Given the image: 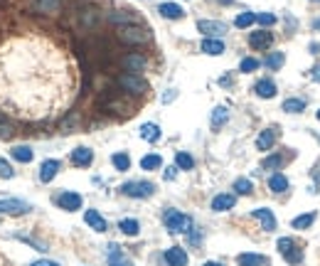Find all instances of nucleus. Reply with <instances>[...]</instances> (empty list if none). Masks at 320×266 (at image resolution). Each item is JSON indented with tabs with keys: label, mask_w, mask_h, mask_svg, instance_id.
<instances>
[{
	"label": "nucleus",
	"mask_w": 320,
	"mask_h": 266,
	"mask_svg": "<svg viewBox=\"0 0 320 266\" xmlns=\"http://www.w3.org/2000/svg\"><path fill=\"white\" fill-rule=\"evenodd\" d=\"M71 91L69 65L45 40H12L0 47V106L17 119L52 116Z\"/></svg>",
	"instance_id": "f257e3e1"
},
{
	"label": "nucleus",
	"mask_w": 320,
	"mask_h": 266,
	"mask_svg": "<svg viewBox=\"0 0 320 266\" xmlns=\"http://www.w3.org/2000/svg\"><path fill=\"white\" fill-rule=\"evenodd\" d=\"M163 219H165V227H168L170 232H175V234H180V232H190L192 229V219L188 217V214L178 212V209H168Z\"/></svg>",
	"instance_id": "f03ea898"
},
{
	"label": "nucleus",
	"mask_w": 320,
	"mask_h": 266,
	"mask_svg": "<svg viewBox=\"0 0 320 266\" xmlns=\"http://www.w3.org/2000/svg\"><path fill=\"white\" fill-rule=\"evenodd\" d=\"M119 40L126 42V45H145L150 40L148 30L143 27H133V25H126V27H119Z\"/></svg>",
	"instance_id": "7ed1b4c3"
},
{
	"label": "nucleus",
	"mask_w": 320,
	"mask_h": 266,
	"mask_svg": "<svg viewBox=\"0 0 320 266\" xmlns=\"http://www.w3.org/2000/svg\"><path fill=\"white\" fill-rule=\"evenodd\" d=\"M278 252H281V257H283L288 264L298 266L303 262V252H301V249L296 247V242L288 239V237H281V239H278Z\"/></svg>",
	"instance_id": "20e7f679"
},
{
	"label": "nucleus",
	"mask_w": 320,
	"mask_h": 266,
	"mask_svg": "<svg viewBox=\"0 0 320 266\" xmlns=\"http://www.w3.org/2000/svg\"><path fill=\"white\" fill-rule=\"evenodd\" d=\"M116 81H119V86H121L124 91H128V94H145V91H148V81L140 79L138 74H121Z\"/></svg>",
	"instance_id": "39448f33"
},
{
	"label": "nucleus",
	"mask_w": 320,
	"mask_h": 266,
	"mask_svg": "<svg viewBox=\"0 0 320 266\" xmlns=\"http://www.w3.org/2000/svg\"><path fill=\"white\" fill-rule=\"evenodd\" d=\"M121 190H124V195H128V198H150L155 193V185L153 183H145V180H133V183H126Z\"/></svg>",
	"instance_id": "423d86ee"
},
{
	"label": "nucleus",
	"mask_w": 320,
	"mask_h": 266,
	"mask_svg": "<svg viewBox=\"0 0 320 266\" xmlns=\"http://www.w3.org/2000/svg\"><path fill=\"white\" fill-rule=\"evenodd\" d=\"M30 212V204L22 200H0V214H25Z\"/></svg>",
	"instance_id": "0eeeda50"
},
{
	"label": "nucleus",
	"mask_w": 320,
	"mask_h": 266,
	"mask_svg": "<svg viewBox=\"0 0 320 266\" xmlns=\"http://www.w3.org/2000/svg\"><path fill=\"white\" fill-rule=\"evenodd\" d=\"M197 30L204 32V35H209V37H217V35H224L227 32V25L219 22V20H199L197 22Z\"/></svg>",
	"instance_id": "6e6552de"
},
{
	"label": "nucleus",
	"mask_w": 320,
	"mask_h": 266,
	"mask_svg": "<svg viewBox=\"0 0 320 266\" xmlns=\"http://www.w3.org/2000/svg\"><path fill=\"white\" fill-rule=\"evenodd\" d=\"M271 42H273V35L268 30H258V32L249 35V45L254 50H266V47H271Z\"/></svg>",
	"instance_id": "1a4fd4ad"
},
{
	"label": "nucleus",
	"mask_w": 320,
	"mask_h": 266,
	"mask_svg": "<svg viewBox=\"0 0 320 266\" xmlns=\"http://www.w3.org/2000/svg\"><path fill=\"white\" fill-rule=\"evenodd\" d=\"M57 204L66 209V212H74V209H79L81 207V198L76 195V193H62L60 198H57Z\"/></svg>",
	"instance_id": "9d476101"
},
{
	"label": "nucleus",
	"mask_w": 320,
	"mask_h": 266,
	"mask_svg": "<svg viewBox=\"0 0 320 266\" xmlns=\"http://www.w3.org/2000/svg\"><path fill=\"white\" fill-rule=\"evenodd\" d=\"M252 214H254V217L258 219V222H261V224H263V229H266V232H273V229H276V217L271 214V209H266V207H258V209H254Z\"/></svg>",
	"instance_id": "9b49d317"
},
{
	"label": "nucleus",
	"mask_w": 320,
	"mask_h": 266,
	"mask_svg": "<svg viewBox=\"0 0 320 266\" xmlns=\"http://www.w3.org/2000/svg\"><path fill=\"white\" fill-rule=\"evenodd\" d=\"M165 262L170 266H188V254H185V249L173 247V249L165 252Z\"/></svg>",
	"instance_id": "f8f14e48"
},
{
	"label": "nucleus",
	"mask_w": 320,
	"mask_h": 266,
	"mask_svg": "<svg viewBox=\"0 0 320 266\" xmlns=\"http://www.w3.org/2000/svg\"><path fill=\"white\" fill-rule=\"evenodd\" d=\"M124 66L128 69V74H138V71H143L145 69V57L143 55H128L126 60H124Z\"/></svg>",
	"instance_id": "ddd939ff"
},
{
	"label": "nucleus",
	"mask_w": 320,
	"mask_h": 266,
	"mask_svg": "<svg viewBox=\"0 0 320 266\" xmlns=\"http://www.w3.org/2000/svg\"><path fill=\"white\" fill-rule=\"evenodd\" d=\"M91 160H94V153H91L89 148H76V150H71V163H74V165L86 168Z\"/></svg>",
	"instance_id": "4468645a"
},
{
	"label": "nucleus",
	"mask_w": 320,
	"mask_h": 266,
	"mask_svg": "<svg viewBox=\"0 0 320 266\" xmlns=\"http://www.w3.org/2000/svg\"><path fill=\"white\" fill-rule=\"evenodd\" d=\"M84 219H86V224H89L91 229H96V232H106V219H104L96 209H86Z\"/></svg>",
	"instance_id": "2eb2a0df"
},
{
	"label": "nucleus",
	"mask_w": 320,
	"mask_h": 266,
	"mask_svg": "<svg viewBox=\"0 0 320 266\" xmlns=\"http://www.w3.org/2000/svg\"><path fill=\"white\" fill-rule=\"evenodd\" d=\"M109 266H130L119 244H109Z\"/></svg>",
	"instance_id": "dca6fc26"
},
{
	"label": "nucleus",
	"mask_w": 320,
	"mask_h": 266,
	"mask_svg": "<svg viewBox=\"0 0 320 266\" xmlns=\"http://www.w3.org/2000/svg\"><path fill=\"white\" fill-rule=\"evenodd\" d=\"M158 10H160V15H163V17H168V20H180V17L185 15V12H183V7H180L178 2H163Z\"/></svg>",
	"instance_id": "f3484780"
},
{
	"label": "nucleus",
	"mask_w": 320,
	"mask_h": 266,
	"mask_svg": "<svg viewBox=\"0 0 320 266\" xmlns=\"http://www.w3.org/2000/svg\"><path fill=\"white\" fill-rule=\"evenodd\" d=\"M109 20H111L114 25H121V27H126V25H135V22H138V17H135L133 12H126V10L111 12V15H109Z\"/></svg>",
	"instance_id": "a211bd4d"
},
{
	"label": "nucleus",
	"mask_w": 320,
	"mask_h": 266,
	"mask_svg": "<svg viewBox=\"0 0 320 266\" xmlns=\"http://www.w3.org/2000/svg\"><path fill=\"white\" fill-rule=\"evenodd\" d=\"M234 202H237L234 195H217V198L212 200V209L214 212H227V209L234 207Z\"/></svg>",
	"instance_id": "6ab92c4d"
},
{
	"label": "nucleus",
	"mask_w": 320,
	"mask_h": 266,
	"mask_svg": "<svg viewBox=\"0 0 320 266\" xmlns=\"http://www.w3.org/2000/svg\"><path fill=\"white\" fill-rule=\"evenodd\" d=\"M57 170H60V163H57V160H45L42 168H40V180H42V183H50V180L57 175Z\"/></svg>",
	"instance_id": "aec40b11"
},
{
	"label": "nucleus",
	"mask_w": 320,
	"mask_h": 266,
	"mask_svg": "<svg viewBox=\"0 0 320 266\" xmlns=\"http://www.w3.org/2000/svg\"><path fill=\"white\" fill-rule=\"evenodd\" d=\"M254 91L261 96V99H271V96L276 94V84H273L271 79H261V81H256Z\"/></svg>",
	"instance_id": "412c9836"
},
{
	"label": "nucleus",
	"mask_w": 320,
	"mask_h": 266,
	"mask_svg": "<svg viewBox=\"0 0 320 266\" xmlns=\"http://www.w3.org/2000/svg\"><path fill=\"white\" fill-rule=\"evenodd\" d=\"M202 52L217 57V55L224 52V42H222V40H214V37H207V40H202Z\"/></svg>",
	"instance_id": "4be33fe9"
},
{
	"label": "nucleus",
	"mask_w": 320,
	"mask_h": 266,
	"mask_svg": "<svg viewBox=\"0 0 320 266\" xmlns=\"http://www.w3.org/2000/svg\"><path fill=\"white\" fill-rule=\"evenodd\" d=\"M273 143H276V131H273V129L261 131V135L256 138V148H258V150H268Z\"/></svg>",
	"instance_id": "5701e85b"
},
{
	"label": "nucleus",
	"mask_w": 320,
	"mask_h": 266,
	"mask_svg": "<svg viewBox=\"0 0 320 266\" xmlns=\"http://www.w3.org/2000/svg\"><path fill=\"white\" fill-rule=\"evenodd\" d=\"M268 188H271L273 193H286V190H288V180H286V175L273 173V175L268 178Z\"/></svg>",
	"instance_id": "b1692460"
},
{
	"label": "nucleus",
	"mask_w": 320,
	"mask_h": 266,
	"mask_svg": "<svg viewBox=\"0 0 320 266\" xmlns=\"http://www.w3.org/2000/svg\"><path fill=\"white\" fill-rule=\"evenodd\" d=\"M227 119H229L227 106H217V109L212 111V129H222V126L227 124Z\"/></svg>",
	"instance_id": "393cba45"
},
{
	"label": "nucleus",
	"mask_w": 320,
	"mask_h": 266,
	"mask_svg": "<svg viewBox=\"0 0 320 266\" xmlns=\"http://www.w3.org/2000/svg\"><path fill=\"white\" fill-rule=\"evenodd\" d=\"M239 266H266V257H261V254H242Z\"/></svg>",
	"instance_id": "a878e982"
},
{
	"label": "nucleus",
	"mask_w": 320,
	"mask_h": 266,
	"mask_svg": "<svg viewBox=\"0 0 320 266\" xmlns=\"http://www.w3.org/2000/svg\"><path fill=\"white\" fill-rule=\"evenodd\" d=\"M140 135H143L145 140L155 143V140L160 138V129H158L155 124H143V126H140Z\"/></svg>",
	"instance_id": "bb28decb"
},
{
	"label": "nucleus",
	"mask_w": 320,
	"mask_h": 266,
	"mask_svg": "<svg viewBox=\"0 0 320 266\" xmlns=\"http://www.w3.org/2000/svg\"><path fill=\"white\" fill-rule=\"evenodd\" d=\"M303 109H306L303 99H286L283 101V111H288V114H301Z\"/></svg>",
	"instance_id": "cd10ccee"
},
{
	"label": "nucleus",
	"mask_w": 320,
	"mask_h": 266,
	"mask_svg": "<svg viewBox=\"0 0 320 266\" xmlns=\"http://www.w3.org/2000/svg\"><path fill=\"white\" fill-rule=\"evenodd\" d=\"M35 10L37 12H57L60 10V0H37Z\"/></svg>",
	"instance_id": "c85d7f7f"
},
{
	"label": "nucleus",
	"mask_w": 320,
	"mask_h": 266,
	"mask_svg": "<svg viewBox=\"0 0 320 266\" xmlns=\"http://www.w3.org/2000/svg\"><path fill=\"white\" fill-rule=\"evenodd\" d=\"M119 229H121L124 234H128V237H135V234L140 232V227H138L135 219H121V222H119Z\"/></svg>",
	"instance_id": "c756f323"
},
{
	"label": "nucleus",
	"mask_w": 320,
	"mask_h": 266,
	"mask_svg": "<svg viewBox=\"0 0 320 266\" xmlns=\"http://www.w3.org/2000/svg\"><path fill=\"white\" fill-rule=\"evenodd\" d=\"M12 158L20 160V163H30L32 160V150L27 145H17V148H12Z\"/></svg>",
	"instance_id": "7c9ffc66"
},
{
	"label": "nucleus",
	"mask_w": 320,
	"mask_h": 266,
	"mask_svg": "<svg viewBox=\"0 0 320 266\" xmlns=\"http://www.w3.org/2000/svg\"><path fill=\"white\" fill-rule=\"evenodd\" d=\"M160 165H163L160 155H145V158L140 160V168H143V170H158Z\"/></svg>",
	"instance_id": "2f4dec72"
},
{
	"label": "nucleus",
	"mask_w": 320,
	"mask_h": 266,
	"mask_svg": "<svg viewBox=\"0 0 320 266\" xmlns=\"http://www.w3.org/2000/svg\"><path fill=\"white\" fill-rule=\"evenodd\" d=\"M313 222H316V214H313V212H311V214H301V217L293 219V229H308Z\"/></svg>",
	"instance_id": "473e14b6"
},
{
	"label": "nucleus",
	"mask_w": 320,
	"mask_h": 266,
	"mask_svg": "<svg viewBox=\"0 0 320 266\" xmlns=\"http://www.w3.org/2000/svg\"><path fill=\"white\" fill-rule=\"evenodd\" d=\"M111 163H114L116 170H128V168H130V158H128L126 153H116V155L111 158Z\"/></svg>",
	"instance_id": "72a5a7b5"
},
{
	"label": "nucleus",
	"mask_w": 320,
	"mask_h": 266,
	"mask_svg": "<svg viewBox=\"0 0 320 266\" xmlns=\"http://www.w3.org/2000/svg\"><path fill=\"white\" fill-rule=\"evenodd\" d=\"M234 190H237L239 195H249V193L254 190V183H252V180H247V178H239V180L234 183Z\"/></svg>",
	"instance_id": "f704fd0d"
},
{
	"label": "nucleus",
	"mask_w": 320,
	"mask_h": 266,
	"mask_svg": "<svg viewBox=\"0 0 320 266\" xmlns=\"http://www.w3.org/2000/svg\"><path fill=\"white\" fill-rule=\"evenodd\" d=\"M175 163H178V168H183V170H192V165H194L192 155H188V153H178V155H175Z\"/></svg>",
	"instance_id": "c9c22d12"
},
{
	"label": "nucleus",
	"mask_w": 320,
	"mask_h": 266,
	"mask_svg": "<svg viewBox=\"0 0 320 266\" xmlns=\"http://www.w3.org/2000/svg\"><path fill=\"white\" fill-rule=\"evenodd\" d=\"M283 52H273V55H268V60H266V66L268 69H281L283 66Z\"/></svg>",
	"instance_id": "e433bc0d"
},
{
	"label": "nucleus",
	"mask_w": 320,
	"mask_h": 266,
	"mask_svg": "<svg viewBox=\"0 0 320 266\" xmlns=\"http://www.w3.org/2000/svg\"><path fill=\"white\" fill-rule=\"evenodd\" d=\"M254 22H256L254 12H242V15L234 20V25H237V27H249V25H254Z\"/></svg>",
	"instance_id": "4c0bfd02"
},
{
	"label": "nucleus",
	"mask_w": 320,
	"mask_h": 266,
	"mask_svg": "<svg viewBox=\"0 0 320 266\" xmlns=\"http://www.w3.org/2000/svg\"><path fill=\"white\" fill-rule=\"evenodd\" d=\"M256 22H261L263 27H268V25L276 22V15L273 12H261V15H256Z\"/></svg>",
	"instance_id": "58836bf2"
},
{
	"label": "nucleus",
	"mask_w": 320,
	"mask_h": 266,
	"mask_svg": "<svg viewBox=\"0 0 320 266\" xmlns=\"http://www.w3.org/2000/svg\"><path fill=\"white\" fill-rule=\"evenodd\" d=\"M239 69H242V71H254V69H258V60H254V57H247V60H242Z\"/></svg>",
	"instance_id": "ea45409f"
},
{
	"label": "nucleus",
	"mask_w": 320,
	"mask_h": 266,
	"mask_svg": "<svg viewBox=\"0 0 320 266\" xmlns=\"http://www.w3.org/2000/svg\"><path fill=\"white\" fill-rule=\"evenodd\" d=\"M281 163H283V158H281V155H271V158H266V160H263V168H278Z\"/></svg>",
	"instance_id": "a19ab883"
},
{
	"label": "nucleus",
	"mask_w": 320,
	"mask_h": 266,
	"mask_svg": "<svg viewBox=\"0 0 320 266\" xmlns=\"http://www.w3.org/2000/svg\"><path fill=\"white\" fill-rule=\"evenodd\" d=\"M0 175H2V178H12V175H15V170H12L5 160H0Z\"/></svg>",
	"instance_id": "79ce46f5"
},
{
	"label": "nucleus",
	"mask_w": 320,
	"mask_h": 266,
	"mask_svg": "<svg viewBox=\"0 0 320 266\" xmlns=\"http://www.w3.org/2000/svg\"><path fill=\"white\" fill-rule=\"evenodd\" d=\"M10 135H12V129H10V124L0 121V138H10Z\"/></svg>",
	"instance_id": "37998d69"
},
{
	"label": "nucleus",
	"mask_w": 320,
	"mask_h": 266,
	"mask_svg": "<svg viewBox=\"0 0 320 266\" xmlns=\"http://www.w3.org/2000/svg\"><path fill=\"white\" fill-rule=\"evenodd\" d=\"M311 79H313V81H320V65H316L311 69Z\"/></svg>",
	"instance_id": "c03bdc74"
},
{
	"label": "nucleus",
	"mask_w": 320,
	"mask_h": 266,
	"mask_svg": "<svg viewBox=\"0 0 320 266\" xmlns=\"http://www.w3.org/2000/svg\"><path fill=\"white\" fill-rule=\"evenodd\" d=\"M175 170H178V168H168V170H165V180H173V178H175Z\"/></svg>",
	"instance_id": "a18cd8bd"
},
{
	"label": "nucleus",
	"mask_w": 320,
	"mask_h": 266,
	"mask_svg": "<svg viewBox=\"0 0 320 266\" xmlns=\"http://www.w3.org/2000/svg\"><path fill=\"white\" fill-rule=\"evenodd\" d=\"M32 266H60V264H55V262H35Z\"/></svg>",
	"instance_id": "49530a36"
},
{
	"label": "nucleus",
	"mask_w": 320,
	"mask_h": 266,
	"mask_svg": "<svg viewBox=\"0 0 320 266\" xmlns=\"http://www.w3.org/2000/svg\"><path fill=\"white\" fill-rule=\"evenodd\" d=\"M204 266H222V264H219V262H207Z\"/></svg>",
	"instance_id": "de8ad7c7"
},
{
	"label": "nucleus",
	"mask_w": 320,
	"mask_h": 266,
	"mask_svg": "<svg viewBox=\"0 0 320 266\" xmlns=\"http://www.w3.org/2000/svg\"><path fill=\"white\" fill-rule=\"evenodd\" d=\"M219 2H232V0H219Z\"/></svg>",
	"instance_id": "09e8293b"
},
{
	"label": "nucleus",
	"mask_w": 320,
	"mask_h": 266,
	"mask_svg": "<svg viewBox=\"0 0 320 266\" xmlns=\"http://www.w3.org/2000/svg\"><path fill=\"white\" fill-rule=\"evenodd\" d=\"M318 119H320V111H318Z\"/></svg>",
	"instance_id": "8fccbe9b"
},
{
	"label": "nucleus",
	"mask_w": 320,
	"mask_h": 266,
	"mask_svg": "<svg viewBox=\"0 0 320 266\" xmlns=\"http://www.w3.org/2000/svg\"><path fill=\"white\" fill-rule=\"evenodd\" d=\"M316 2H320V0H316Z\"/></svg>",
	"instance_id": "3c124183"
}]
</instances>
